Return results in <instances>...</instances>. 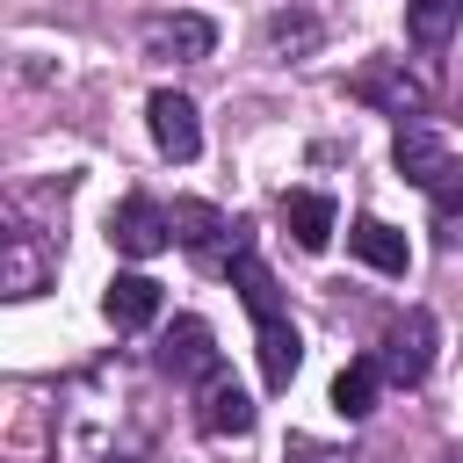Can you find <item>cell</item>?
<instances>
[{
    "label": "cell",
    "mask_w": 463,
    "mask_h": 463,
    "mask_svg": "<svg viewBox=\"0 0 463 463\" xmlns=\"http://www.w3.org/2000/svg\"><path fill=\"white\" fill-rule=\"evenodd\" d=\"M391 159H398V174H405L420 195H434V210L463 203V159H456V152H449L434 130L405 123V130H398V145H391Z\"/></svg>",
    "instance_id": "obj_1"
},
{
    "label": "cell",
    "mask_w": 463,
    "mask_h": 463,
    "mask_svg": "<svg viewBox=\"0 0 463 463\" xmlns=\"http://www.w3.org/2000/svg\"><path fill=\"white\" fill-rule=\"evenodd\" d=\"M109 246L130 253V260H152L174 246V210H159L152 195H123L116 217H109Z\"/></svg>",
    "instance_id": "obj_2"
},
{
    "label": "cell",
    "mask_w": 463,
    "mask_h": 463,
    "mask_svg": "<svg viewBox=\"0 0 463 463\" xmlns=\"http://www.w3.org/2000/svg\"><path fill=\"white\" fill-rule=\"evenodd\" d=\"M376 369H383V383H427V369H434V318L427 311H405L391 333H383V354H376Z\"/></svg>",
    "instance_id": "obj_3"
},
{
    "label": "cell",
    "mask_w": 463,
    "mask_h": 463,
    "mask_svg": "<svg viewBox=\"0 0 463 463\" xmlns=\"http://www.w3.org/2000/svg\"><path fill=\"white\" fill-rule=\"evenodd\" d=\"M145 123H152V145H159L174 166H188V159L203 152V123H195V101H188V94L159 87V94L145 101Z\"/></svg>",
    "instance_id": "obj_4"
},
{
    "label": "cell",
    "mask_w": 463,
    "mask_h": 463,
    "mask_svg": "<svg viewBox=\"0 0 463 463\" xmlns=\"http://www.w3.org/2000/svg\"><path fill=\"white\" fill-rule=\"evenodd\" d=\"M159 369L174 376V383H210L224 362H217V340H210V326L203 318H174L166 326V340H159Z\"/></svg>",
    "instance_id": "obj_5"
},
{
    "label": "cell",
    "mask_w": 463,
    "mask_h": 463,
    "mask_svg": "<svg viewBox=\"0 0 463 463\" xmlns=\"http://www.w3.org/2000/svg\"><path fill=\"white\" fill-rule=\"evenodd\" d=\"M145 51L195 65V58L217 51V22H210V14H145Z\"/></svg>",
    "instance_id": "obj_6"
},
{
    "label": "cell",
    "mask_w": 463,
    "mask_h": 463,
    "mask_svg": "<svg viewBox=\"0 0 463 463\" xmlns=\"http://www.w3.org/2000/svg\"><path fill=\"white\" fill-rule=\"evenodd\" d=\"M195 427H203V434H253V398L217 369V376L195 391Z\"/></svg>",
    "instance_id": "obj_7"
},
{
    "label": "cell",
    "mask_w": 463,
    "mask_h": 463,
    "mask_svg": "<svg viewBox=\"0 0 463 463\" xmlns=\"http://www.w3.org/2000/svg\"><path fill=\"white\" fill-rule=\"evenodd\" d=\"M101 311H109L116 333H137V326L159 318V282H152V275H116V282L101 289Z\"/></svg>",
    "instance_id": "obj_8"
},
{
    "label": "cell",
    "mask_w": 463,
    "mask_h": 463,
    "mask_svg": "<svg viewBox=\"0 0 463 463\" xmlns=\"http://www.w3.org/2000/svg\"><path fill=\"white\" fill-rule=\"evenodd\" d=\"M347 253H354V260H369L376 275H405V268H412V246H405V232H391L383 217H362V224L347 232Z\"/></svg>",
    "instance_id": "obj_9"
},
{
    "label": "cell",
    "mask_w": 463,
    "mask_h": 463,
    "mask_svg": "<svg viewBox=\"0 0 463 463\" xmlns=\"http://www.w3.org/2000/svg\"><path fill=\"white\" fill-rule=\"evenodd\" d=\"M282 217H289V232H297L304 253H326V246H333V195L297 188V195H282Z\"/></svg>",
    "instance_id": "obj_10"
},
{
    "label": "cell",
    "mask_w": 463,
    "mask_h": 463,
    "mask_svg": "<svg viewBox=\"0 0 463 463\" xmlns=\"http://www.w3.org/2000/svg\"><path fill=\"white\" fill-rule=\"evenodd\" d=\"M253 333H260V376H268V391H289V376H297V362H304V340H297L289 311L268 318V326H253Z\"/></svg>",
    "instance_id": "obj_11"
},
{
    "label": "cell",
    "mask_w": 463,
    "mask_h": 463,
    "mask_svg": "<svg viewBox=\"0 0 463 463\" xmlns=\"http://www.w3.org/2000/svg\"><path fill=\"white\" fill-rule=\"evenodd\" d=\"M376 391H383V369H376V354H362V362H347L333 376V412L362 420V412H376Z\"/></svg>",
    "instance_id": "obj_12"
},
{
    "label": "cell",
    "mask_w": 463,
    "mask_h": 463,
    "mask_svg": "<svg viewBox=\"0 0 463 463\" xmlns=\"http://www.w3.org/2000/svg\"><path fill=\"white\" fill-rule=\"evenodd\" d=\"M224 232H239L224 210H210V203H174V239H181L188 253H217ZM217 260H224V253H217Z\"/></svg>",
    "instance_id": "obj_13"
},
{
    "label": "cell",
    "mask_w": 463,
    "mask_h": 463,
    "mask_svg": "<svg viewBox=\"0 0 463 463\" xmlns=\"http://www.w3.org/2000/svg\"><path fill=\"white\" fill-rule=\"evenodd\" d=\"M456 22H463V0H405V36L420 51H441L456 36Z\"/></svg>",
    "instance_id": "obj_14"
},
{
    "label": "cell",
    "mask_w": 463,
    "mask_h": 463,
    "mask_svg": "<svg viewBox=\"0 0 463 463\" xmlns=\"http://www.w3.org/2000/svg\"><path fill=\"white\" fill-rule=\"evenodd\" d=\"M354 94H369V101H391L398 116H405V109H412V116L427 109V94H420L412 80H383V72H362V80H354Z\"/></svg>",
    "instance_id": "obj_15"
},
{
    "label": "cell",
    "mask_w": 463,
    "mask_h": 463,
    "mask_svg": "<svg viewBox=\"0 0 463 463\" xmlns=\"http://www.w3.org/2000/svg\"><path fill=\"white\" fill-rule=\"evenodd\" d=\"M282 463H347V456H340V449H326V441H311V434H289Z\"/></svg>",
    "instance_id": "obj_16"
},
{
    "label": "cell",
    "mask_w": 463,
    "mask_h": 463,
    "mask_svg": "<svg viewBox=\"0 0 463 463\" xmlns=\"http://www.w3.org/2000/svg\"><path fill=\"white\" fill-rule=\"evenodd\" d=\"M311 36H318L311 22H289V14H275V43H311Z\"/></svg>",
    "instance_id": "obj_17"
},
{
    "label": "cell",
    "mask_w": 463,
    "mask_h": 463,
    "mask_svg": "<svg viewBox=\"0 0 463 463\" xmlns=\"http://www.w3.org/2000/svg\"><path fill=\"white\" fill-rule=\"evenodd\" d=\"M449 463H463V456H449Z\"/></svg>",
    "instance_id": "obj_18"
}]
</instances>
